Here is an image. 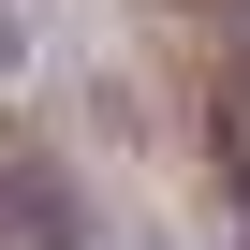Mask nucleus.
<instances>
[{
  "label": "nucleus",
  "mask_w": 250,
  "mask_h": 250,
  "mask_svg": "<svg viewBox=\"0 0 250 250\" xmlns=\"http://www.w3.org/2000/svg\"><path fill=\"white\" fill-rule=\"evenodd\" d=\"M0 250H74V191L30 162V177H0Z\"/></svg>",
  "instance_id": "f257e3e1"
},
{
  "label": "nucleus",
  "mask_w": 250,
  "mask_h": 250,
  "mask_svg": "<svg viewBox=\"0 0 250 250\" xmlns=\"http://www.w3.org/2000/svg\"><path fill=\"white\" fill-rule=\"evenodd\" d=\"M206 147H221V177H235V191H250V74H235V88H221V118H206Z\"/></svg>",
  "instance_id": "f03ea898"
},
{
  "label": "nucleus",
  "mask_w": 250,
  "mask_h": 250,
  "mask_svg": "<svg viewBox=\"0 0 250 250\" xmlns=\"http://www.w3.org/2000/svg\"><path fill=\"white\" fill-rule=\"evenodd\" d=\"M235 250H250V235H235Z\"/></svg>",
  "instance_id": "7ed1b4c3"
}]
</instances>
